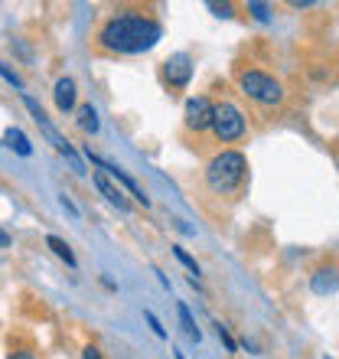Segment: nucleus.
<instances>
[{"mask_svg": "<svg viewBox=\"0 0 339 359\" xmlns=\"http://www.w3.org/2000/svg\"><path fill=\"white\" fill-rule=\"evenodd\" d=\"M173 255H177L179 262H183V265H186V268H189V271H193V274H199L196 258H189V255H186V252H183V248H179V245H173Z\"/></svg>", "mask_w": 339, "mask_h": 359, "instance_id": "f3484780", "label": "nucleus"}, {"mask_svg": "<svg viewBox=\"0 0 339 359\" xmlns=\"http://www.w3.org/2000/svg\"><path fill=\"white\" fill-rule=\"evenodd\" d=\"M4 144H7V147H13L20 157H29V154H33V147H29V141H27V134L20 131V128H7V131H4Z\"/></svg>", "mask_w": 339, "mask_h": 359, "instance_id": "f8f14e48", "label": "nucleus"}, {"mask_svg": "<svg viewBox=\"0 0 339 359\" xmlns=\"http://www.w3.org/2000/svg\"><path fill=\"white\" fill-rule=\"evenodd\" d=\"M177 313H179V320H183V330H186L193 340H199L202 333H199V327H196V320H193V313H189L186 304H177Z\"/></svg>", "mask_w": 339, "mask_h": 359, "instance_id": "2eb2a0df", "label": "nucleus"}, {"mask_svg": "<svg viewBox=\"0 0 339 359\" xmlns=\"http://www.w3.org/2000/svg\"><path fill=\"white\" fill-rule=\"evenodd\" d=\"M46 245L53 248V252H56V258H62V262H66L69 268H76V255H72V248H69L59 236H49V238H46Z\"/></svg>", "mask_w": 339, "mask_h": 359, "instance_id": "4468645a", "label": "nucleus"}, {"mask_svg": "<svg viewBox=\"0 0 339 359\" xmlns=\"http://www.w3.org/2000/svg\"><path fill=\"white\" fill-rule=\"evenodd\" d=\"M85 154H88V161H92L95 167H102V170H104V177H114V180H121V183H124V187H127V189H131V196L137 199L141 206H147V203H151V199H147V193H144V189L137 187V180H134V177H127V173H124L121 167H114V163L102 161L98 154H92V147H88V151H85Z\"/></svg>", "mask_w": 339, "mask_h": 359, "instance_id": "0eeeda50", "label": "nucleus"}, {"mask_svg": "<svg viewBox=\"0 0 339 359\" xmlns=\"http://www.w3.org/2000/svg\"><path fill=\"white\" fill-rule=\"evenodd\" d=\"M82 359H102V353L95 350V346H85V353H82Z\"/></svg>", "mask_w": 339, "mask_h": 359, "instance_id": "4be33fe9", "label": "nucleus"}, {"mask_svg": "<svg viewBox=\"0 0 339 359\" xmlns=\"http://www.w3.org/2000/svg\"><path fill=\"white\" fill-rule=\"evenodd\" d=\"M209 131L216 134V141L232 144V141H242V137H245L248 121H245V114L238 111V104L222 102V104H216V118H212V128H209Z\"/></svg>", "mask_w": 339, "mask_h": 359, "instance_id": "39448f33", "label": "nucleus"}, {"mask_svg": "<svg viewBox=\"0 0 339 359\" xmlns=\"http://www.w3.org/2000/svg\"><path fill=\"white\" fill-rule=\"evenodd\" d=\"M212 118H216V104L209 102L206 95H196V98H189L186 108H183V121H186L189 131H209L212 128Z\"/></svg>", "mask_w": 339, "mask_h": 359, "instance_id": "423d86ee", "label": "nucleus"}, {"mask_svg": "<svg viewBox=\"0 0 339 359\" xmlns=\"http://www.w3.org/2000/svg\"><path fill=\"white\" fill-rule=\"evenodd\" d=\"M78 128H82L85 134L98 131V111H95L92 104H82V108H78Z\"/></svg>", "mask_w": 339, "mask_h": 359, "instance_id": "ddd939ff", "label": "nucleus"}, {"mask_svg": "<svg viewBox=\"0 0 339 359\" xmlns=\"http://www.w3.org/2000/svg\"><path fill=\"white\" fill-rule=\"evenodd\" d=\"M56 108L59 111H72V108H76V82H72V79H59L56 82Z\"/></svg>", "mask_w": 339, "mask_h": 359, "instance_id": "9d476101", "label": "nucleus"}, {"mask_svg": "<svg viewBox=\"0 0 339 359\" xmlns=\"http://www.w3.org/2000/svg\"><path fill=\"white\" fill-rule=\"evenodd\" d=\"M163 27L147 13H114L98 29V46L118 56H137L160 43Z\"/></svg>", "mask_w": 339, "mask_h": 359, "instance_id": "f257e3e1", "label": "nucleus"}, {"mask_svg": "<svg viewBox=\"0 0 339 359\" xmlns=\"http://www.w3.org/2000/svg\"><path fill=\"white\" fill-rule=\"evenodd\" d=\"M248 10H251V13H254V20H268V17H271L264 4H248Z\"/></svg>", "mask_w": 339, "mask_h": 359, "instance_id": "6ab92c4d", "label": "nucleus"}, {"mask_svg": "<svg viewBox=\"0 0 339 359\" xmlns=\"http://www.w3.org/2000/svg\"><path fill=\"white\" fill-rule=\"evenodd\" d=\"M238 88H242V95H248L251 102L264 104V108H274V104L284 102V86L261 69H245L238 76Z\"/></svg>", "mask_w": 339, "mask_h": 359, "instance_id": "7ed1b4c3", "label": "nucleus"}, {"mask_svg": "<svg viewBox=\"0 0 339 359\" xmlns=\"http://www.w3.org/2000/svg\"><path fill=\"white\" fill-rule=\"evenodd\" d=\"M7 359H36V353H29V350H17V353H10Z\"/></svg>", "mask_w": 339, "mask_h": 359, "instance_id": "412c9836", "label": "nucleus"}, {"mask_svg": "<svg viewBox=\"0 0 339 359\" xmlns=\"http://www.w3.org/2000/svg\"><path fill=\"white\" fill-rule=\"evenodd\" d=\"M23 104H27V111L33 114V121L39 124V131L46 134V141L53 144V147H56V151L62 154V157H66L69 163H72V170H76V173H85V167H82V157H78V154H76V147H72V144H69L66 137H62V134L56 131V124H53V121H49V118H46V111H43V108H39V104L33 102L29 95H23Z\"/></svg>", "mask_w": 339, "mask_h": 359, "instance_id": "20e7f679", "label": "nucleus"}, {"mask_svg": "<svg viewBox=\"0 0 339 359\" xmlns=\"http://www.w3.org/2000/svg\"><path fill=\"white\" fill-rule=\"evenodd\" d=\"M92 180H95V187H98V193H102V196L108 199V203H111V206H118V212H131V209H134V206H131V199L124 196L121 189L114 187V183H111V180H108V177H104L102 170L95 173Z\"/></svg>", "mask_w": 339, "mask_h": 359, "instance_id": "1a4fd4ad", "label": "nucleus"}, {"mask_svg": "<svg viewBox=\"0 0 339 359\" xmlns=\"http://www.w3.org/2000/svg\"><path fill=\"white\" fill-rule=\"evenodd\" d=\"M0 245H10V236H7V232H0Z\"/></svg>", "mask_w": 339, "mask_h": 359, "instance_id": "5701e85b", "label": "nucleus"}, {"mask_svg": "<svg viewBox=\"0 0 339 359\" xmlns=\"http://www.w3.org/2000/svg\"><path fill=\"white\" fill-rule=\"evenodd\" d=\"M209 7L216 10L219 17H232V7H228V4H222V7H219V4H209Z\"/></svg>", "mask_w": 339, "mask_h": 359, "instance_id": "aec40b11", "label": "nucleus"}, {"mask_svg": "<svg viewBox=\"0 0 339 359\" xmlns=\"http://www.w3.org/2000/svg\"><path fill=\"white\" fill-rule=\"evenodd\" d=\"M248 177V161L242 151H222L206 163V183L219 196H232Z\"/></svg>", "mask_w": 339, "mask_h": 359, "instance_id": "f03ea898", "label": "nucleus"}, {"mask_svg": "<svg viewBox=\"0 0 339 359\" xmlns=\"http://www.w3.org/2000/svg\"><path fill=\"white\" fill-rule=\"evenodd\" d=\"M339 287V274L333 268H320V271L313 274V291L317 294H330Z\"/></svg>", "mask_w": 339, "mask_h": 359, "instance_id": "9b49d317", "label": "nucleus"}, {"mask_svg": "<svg viewBox=\"0 0 339 359\" xmlns=\"http://www.w3.org/2000/svg\"><path fill=\"white\" fill-rule=\"evenodd\" d=\"M144 317H147V323L153 327V333H157V337H167V330H163L160 320H157V313H153V311H144Z\"/></svg>", "mask_w": 339, "mask_h": 359, "instance_id": "a211bd4d", "label": "nucleus"}, {"mask_svg": "<svg viewBox=\"0 0 339 359\" xmlns=\"http://www.w3.org/2000/svg\"><path fill=\"white\" fill-rule=\"evenodd\" d=\"M163 76H167L170 88H186L189 86V76H193V62H189L186 53H177L163 62Z\"/></svg>", "mask_w": 339, "mask_h": 359, "instance_id": "6e6552de", "label": "nucleus"}, {"mask_svg": "<svg viewBox=\"0 0 339 359\" xmlns=\"http://www.w3.org/2000/svg\"><path fill=\"white\" fill-rule=\"evenodd\" d=\"M0 76L7 79V82H10V86H13V88H20V92H23V79H20L17 72H13V69L7 66V62H0Z\"/></svg>", "mask_w": 339, "mask_h": 359, "instance_id": "dca6fc26", "label": "nucleus"}]
</instances>
